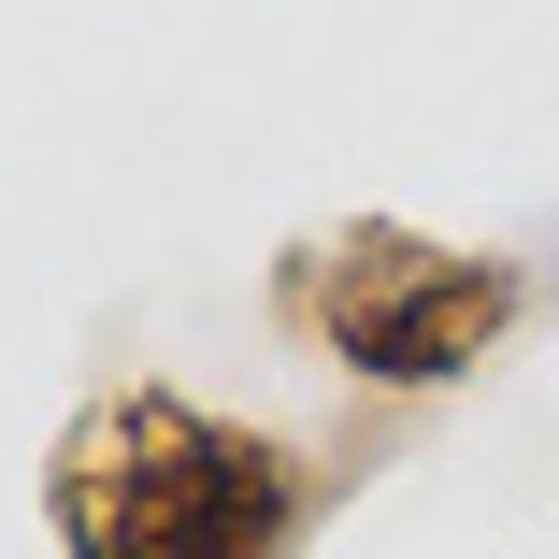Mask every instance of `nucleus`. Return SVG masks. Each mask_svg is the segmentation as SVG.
I'll return each mask as SVG.
<instances>
[{
	"instance_id": "obj_2",
	"label": "nucleus",
	"mask_w": 559,
	"mask_h": 559,
	"mask_svg": "<svg viewBox=\"0 0 559 559\" xmlns=\"http://www.w3.org/2000/svg\"><path fill=\"white\" fill-rule=\"evenodd\" d=\"M516 316H531V273L502 245H444V230H402V215H345L287 259V330L388 402H430L474 359H502Z\"/></svg>"
},
{
	"instance_id": "obj_1",
	"label": "nucleus",
	"mask_w": 559,
	"mask_h": 559,
	"mask_svg": "<svg viewBox=\"0 0 559 559\" xmlns=\"http://www.w3.org/2000/svg\"><path fill=\"white\" fill-rule=\"evenodd\" d=\"M44 531H58V559H301L316 460L259 416H215V402L130 373L58 430Z\"/></svg>"
}]
</instances>
